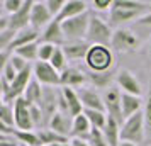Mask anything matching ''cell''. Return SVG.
Returning a JSON list of instances; mask_svg holds the SVG:
<instances>
[{
    "label": "cell",
    "mask_w": 151,
    "mask_h": 146,
    "mask_svg": "<svg viewBox=\"0 0 151 146\" xmlns=\"http://www.w3.org/2000/svg\"><path fill=\"white\" fill-rule=\"evenodd\" d=\"M14 136L24 146H42L41 139H39V136H37L36 131H19L17 129V132H15Z\"/></svg>",
    "instance_id": "cell-30"
},
{
    "label": "cell",
    "mask_w": 151,
    "mask_h": 146,
    "mask_svg": "<svg viewBox=\"0 0 151 146\" xmlns=\"http://www.w3.org/2000/svg\"><path fill=\"white\" fill-rule=\"evenodd\" d=\"M0 146H19V141L15 136L10 134H0Z\"/></svg>",
    "instance_id": "cell-41"
},
{
    "label": "cell",
    "mask_w": 151,
    "mask_h": 146,
    "mask_svg": "<svg viewBox=\"0 0 151 146\" xmlns=\"http://www.w3.org/2000/svg\"><path fill=\"white\" fill-rule=\"evenodd\" d=\"M32 68H34V78L42 87H58V85H61V73L56 71L51 63L36 61L32 65Z\"/></svg>",
    "instance_id": "cell-6"
},
{
    "label": "cell",
    "mask_w": 151,
    "mask_h": 146,
    "mask_svg": "<svg viewBox=\"0 0 151 146\" xmlns=\"http://www.w3.org/2000/svg\"><path fill=\"white\" fill-rule=\"evenodd\" d=\"M70 145L71 146H90L85 139H80V138H71L70 139Z\"/></svg>",
    "instance_id": "cell-44"
},
{
    "label": "cell",
    "mask_w": 151,
    "mask_h": 146,
    "mask_svg": "<svg viewBox=\"0 0 151 146\" xmlns=\"http://www.w3.org/2000/svg\"><path fill=\"white\" fill-rule=\"evenodd\" d=\"M31 117H32L34 129H37L44 124V114H42V109L39 105H31Z\"/></svg>",
    "instance_id": "cell-36"
},
{
    "label": "cell",
    "mask_w": 151,
    "mask_h": 146,
    "mask_svg": "<svg viewBox=\"0 0 151 146\" xmlns=\"http://www.w3.org/2000/svg\"><path fill=\"white\" fill-rule=\"evenodd\" d=\"M39 107L42 109V114H44V124L48 126L53 116L60 111V90H56V87H44Z\"/></svg>",
    "instance_id": "cell-8"
},
{
    "label": "cell",
    "mask_w": 151,
    "mask_h": 146,
    "mask_svg": "<svg viewBox=\"0 0 151 146\" xmlns=\"http://www.w3.org/2000/svg\"><path fill=\"white\" fill-rule=\"evenodd\" d=\"M58 46H53V44H48V42H39V60L37 61H46L49 63L53 55L56 53Z\"/></svg>",
    "instance_id": "cell-34"
},
{
    "label": "cell",
    "mask_w": 151,
    "mask_h": 146,
    "mask_svg": "<svg viewBox=\"0 0 151 146\" xmlns=\"http://www.w3.org/2000/svg\"><path fill=\"white\" fill-rule=\"evenodd\" d=\"M32 5H34V0H24V5L21 7L19 12L9 15V29L14 31V32H19V31H24L31 26V10H32Z\"/></svg>",
    "instance_id": "cell-10"
},
{
    "label": "cell",
    "mask_w": 151,
    "mask_h": 146,
    "mask_svg": "<svg viewBox=\"0 0 151 146\" xmlns=\"http://www.w3.org/2000/svg\"><path fill=\"white\" fill-rule=\"evenodd\" d=\"M22 5H24V0H4V2H2V7H4V10H5L9 15L19 12Z\"/></svg>",
    "instance_id": "cell-37"
},
{
    "label": "cell",
    "mask_w": 151,
    "mask_h": 146,
    "mask_svg": "<svg viewBox=\"0 0 151 146\" xmlns=\"http://www.w3.org/2000/svg\"><path fill=\"white\" fill-rule=\"evenodd\" d=\"M85 141H87L90 146H110L109 143H107L105 136H104L102 129H97V127H92V131H90V134L85 138Z\"/></svg>",
    "instance_id": "cell-32"
},
{
    "label": "cell",
    "mask_w": 151,
    "mask_h": 146,
    "mask_svg": "<svg viewBox=\"0 0 151 146\" xmlns=\"http://www.w3.org/2000/svg\"><path fill=\"white\" fill-rule=\"evenodd\" d=\"M42 92H44V87H42L36 78L31 80L27 90L24 92L22 97L26 99V102L29 105H41V100H42Z\"/></svg>",
    "instance_id": "cell-25"
},
{
    "label": "cell",
    "mask_w": 151,
    "mask_h": 146,
    "mask_svg": "<svg viewBox=\"0 0 151 146\" xmlns=\"http://www.w3.org/2000/svg\"><path fill=\"white\" fill-rule=\"evenodd\" d=\"M144 121H146V131L151 136V83L148 88V95H146V102H144Z\"/></svg>",
    "instance_id": "cell-35"
},
{
    "label": "cell",
    "mask_w": 151,
    "mask_h": 146,
    "mask_svg": "<svg viewBox=\"0 0 151 146\" xmlns=\"http://www.w3.org/2000/svg\"><path fill=\"white\" fill-rule=\"evenodd\" d=\"M102 99H104V104H105V112L107 116L112 119H116L119 124L122 126L124 124V116H122V92L119 87H110L107 90H104L102 93Z\"/></svg>",
    "instance_id": "cell-5"
},
{
    "label": "cell",
    "mask_w": 151,
    "mask_h": 146,
    "mask_svg": "<svg viewBox=\"0 0 151 146\" xmlns=\"http://www.w3.org/2000/svg\"><path fill=\"white\" fill-rule=\"evenodd\" d=\"M65 4H66V2H63V0H48V2H46L49 12H51V15H53L55 19L60 15V12H61L63 7H65Z\"/></svg>",
    "instance_id": "cell-38"
},
{
    "label": "cell",
    "mask_w": 151,
    "mask_h": 146,
    "mask_svg": "<svg viewBox=\"0 0 151 146\" xmlns=\"http://www.w3.org/2000/svg\"><path fill=\"white\" fill-rule=\"evenodd\" d=\"M148 48H150V55H151V39H150V42H148Z\"/></svg>",
    "instance_id": "cell-47"
},
{
    "label": "cell",
    "mask_w": 151,
    "mask_h": 146,
    "mask_svg": "<svg viewBox=\"0 0 151 146\" xmlns=\"http://www.w3.org/2000/svg\"><path fill=\"white\" fill-rule=\"evenodd\" d=\"M41 42H48V44H53V46H65L66 44V37L63 34L61 24L58 21H53L49 26H46L44 32L41 34Z\"/></svg>",
    "instance_id": "cell-18"
},
{
    "label": "cell",
    "mask_w": 151,
    "mask_h": 146,
    "mask_svg": "<svg viewBox=\"0 0 151 146\" xmlns=\"http://www.w3.org/2000/svg\"><path fill=\"white\" fill-rule=\"evenodd\" d=\"M119 146H137V145H132V143H121Z\"/></svg>",
    "instance_id": "cell-46"
},
{
    "label": "cell",
    "mask_w": 151,
    "mask_h": 146,
    "mask_svg": "<svg viewBox=\"0 0 151 146\" xmlns=\"http://www.w3.org/2000/svg\"><path fill=\"white\" fill-rule=\"evenodd\" d=\"M0 122L10 127H15V116H14V104H5L2 102L0 109Z\"/></svg>",
    "instance_id": "cell-31"
},
{
    "label": "cell",
    "mask_w": 151,
    "mask_h": 146,
    "mask_svg": "<svg viewBox=\"0 0 151 146\" xmlns=\"http://www.w3.org/2000/svg\"><path fill=\"white\" fill-rule=\"evenodd\" d=\"M71 127H73V117H70L68 114L60 112V111L53 116V119L49 121V124H48V129L61 134L65 138H68L71 134Z\"/></svg>",
    "instance_id": "cell-17"
},
{
    "label": "cell",
    "mask_w": 151,
    "mask_h": 146,
    "mask_svg": "<svg viewBox=\"0 0 151 146\" xmlns=\"http://www.w3.org/2000/svg\"><path fill=\"white\" fill-rule=\"evenodd\" d=\"M51 146H71V145H70V141H68V143H56V145H51Z\"/></svg>",
    "instance_id": "cell-45"
},
{
    "label": "cell",
    "mask_w": 151,
    "mask_h": 146,
    "mask_svg": "<svg viewBox=\"0 0 151 146\" xmlns=\"http://www.w3.org/2000/svg\"><path fill=\"white\" fill-rule=\"evenodd\" d=\"M78 97L82 100L83 109H90V111H102L105 112V104H104L102 95L95 90V88H90V87H82L78 88Z\"/></svg>",
    "instance_id": "cell-12"
},
{
    "label": "cell",
    "mask_w": 151,
    "mask_h": 146,
    "mask_svg": "<svg viewBox=\"0 0 151 146\" xmlns=\"http://www.w3.org/2000/svg\"><path fill=\"white\" fill-rule=\"evenodd\" d=\"M122 116H124V121L129 119L131 116H134L137 112H141V107H143V100L141 97L137 95H131V93H122Z\"/></svg>",
    "instance_id": "cell-22"
},
{
    "label": "cell",
    "mask_w": 151,
    "mask_h": 146,
    "mask_svg": "<svg viewBox=\"0 0 151 146\" xmlns=\"http://www.w3.org/2000/svg\"><path fill=\"white\" fill-rule=\"evenodd\" d=\"M90 131H92V124H90L88 117L85 114H80V116L73 117V127H71V136L73 138L85 139L90 134Z\"/></svg>",
    "instance_id": "cell-23"
},
{
    "label": "cell",
    "mask_w": 151,
    "mask_h": 146,
    "mask_svg": "<svg viewBox=\"0 0 151 146\" xmlns=\"http://www.w3.org/2000/svg\"><path fill=\"white\" fill-rule=\"evenodd\" d=\"M14 116H15V127L19 131H32V117H31V105L26 102V99L21 97L14 102Z\"/></svg>",
    "instance_id": "cell-9"
},
{
    "label": "cell",
    "mask_w": 151,
    "mask_h": 146,
    "mask_svg": "<svg viewBox=\"0 0 151 146\" xmlns=\"http://www.w3.org/2000/svg\"><path fill=\"white\" fill-rule=\"evenodd\" d=\"M112 0H93L92 2V5L95 10H110L112 9Z\"/></svg>",
    "instance_id": "cell-42"
},
{
    "label": "cell",
    "mask_w": 151,
    "mask_h": 146,
    "mask_svg": "<svg viewBox=\"0 0 151 146\" xmlns=\"http://www.w3.org/2000/svg\"><path fill=\"white\" fill-rule=\"evenodd\" d=\"M83 114L88 117L92 127H97V129H104L105 124H107V119H109L107 112H102V111H90V109H85Z\"/></svg>",
    "instance_id": "cell-28"
},
{
    "label": "cell",
    "mask_w": 151,
    "mask_h": 146,
    "mask_svg": "<svg viewBox=\"0 0 151 146\" xmlns=\"http://www.w3.org/2000/svg\"><path fill=\"white\" fill-rule=\"evenodd\" d=\"M102 132H104V136H105V139H107V143L110 146L121 145V124L117 122L116 119H112V117L107 119V124L102 129Z\"/></svg>",
    "instance_id": "cell-24"
},
{
    "label": "cell",
    "mask_w": 151,
    "mask_h": 146,
    "mask_svg": "<svg viewBox=\"0 0 151 146\" xmlns=\"http://www.w3.org/2000/svg\"><path fill=\"white\" fill-rule=\"evenodd\" d=\"M66 61H68V58H66V55H65V51H63V48H58L56 49V53L53 55V58H51V65H53V68L56 70V71H60V73H63L65 70L68 68L66 66Z\"/></svg>",
    "instance_id": "cell-33"
},
{
    "label": "cell",
    "mask_w": 151,
    "mask_h": 146,
    "mask_svg": "<svg viewBox=\"0 0 151 146\" xmlns=\"http://www.w3.org/2000/svg\"><path fill=\"white\" fill-rule=\"evenodd\" d=\"M17 75H19V73H17V70L12 66V63H10V61H9L4 68H2V73H0V77H4L5 80H9L10 83H12L15 78H17Z\"/></svg>",
    "instance_id": "cell-39"
},
{
    "label": "cell",
    "mask_w": 151,
    "mask_h": 146,
    "mask_svg": "<svg viewBox=\"0 0 151 146\" xmlns=\"http://www.w3.org/2000/svg\"><path fill=\"white\" fill-rule=\"evenodd\" d=\"M143 17L141 12H136V10H131V9L121 7L117 5L116 2L112 4V9L109 10V24L110 26H121L124 22H129L134 21V19H139Z\"/></svg>",
    "instance_id": "cell-14"
},
{
    "label": "cell",
    "mask_w": 151,
    "mask_h": 146,
    "mask_svg": "<svg viewBox=\"0 0 151 146\" xmlns=\"http://www.w3.org/2000/svg\"><path fill=\"white\" fill-rule=\"evenodd\" d=\"M61 93L65 99V105H66V112H68L70 117H76L83 114V104L80 97H78V92L75 88H70V87H61Z\"/></svg>",
    "instance_id": "cell-15"
},
{
    "label": "cell",
    "mask_w": 151,
    "mask_h": 146,
    "mask_svg": "<svg viewBox=\"0 0 151 146\" xmlns=\"http://www.w3.org/2000/svg\"><path fill=\"white\" fill-rule=\"evenodd\" d=\"M85 63L93 73H107L114 66V55L107 46H90Z\"/></svg>",
    "instance_id": "cell-2"
},
{
    "label": "cell",
    "mask_w": 151,
    "mask_h": 146,
    "mask_svg": "<svg viewBox=\"0 0 151 146\" xmlns=\"http://www.w3.org/2000/svg\"><path fill=\"white\" fill-rule=\"evenodd\" d=\"M112 36H114V31L110 29V24H107L104 19L97 15L90 17L88 32H87V42L90 46H107L109 48L112 42Z\"/></svg>",
    "instance_id": "cell-3"
},
{
    "label": "cell",
    "mask_w": 151,
    "mask_h": 146,
    "mask_svg": "<svg viewBox=\"0 0 151 146\" xmlns=\"http://www.w3.org/2000/svg\"><path fill=\"white\" fill-rule=\"evenodd\" d=\"M85 12H87V2H83V0H68L55 21H58V22L68 21V19L78 17V15L85 14Z\"/></svg>",
    "instance_id": "cell-20"
},
{
    "label": "cell",
    "mask_w": 151,
    "mask_h": 146,
    "mask_svg": "<svg viewBox=\"0 0 151 146\" xmlns=\"http://www.w3.org/2000/svg\"><path fill=\"white\" fill-rule=\"evenodd\" d=\"M10 63H12V66H14L15 70H17V73H21V71H24V70L27 68L29 65H31V63H27L26 61V60H24V58H21V56L19 55H12V58H10Z\"/></svg>",
    "instance_id": "cell-40"
},
{
    "label": "cell",
    "mask_w": 151,
    "mask_h": 146,
    "mask_svg": "<svg viewBox=\"0 0 151 146\" xmlns=\"http://www.w3.org/2000/svg\"><path fill=\"white\" fill-rule=\"evenodd\" d=\"M137 44H139V41H137L136 34L132 31L117 27L114 31V36H112L110 48L116 49V51H121V53H127V51H134L137 48Z\"/></svg>",
    "instance_id": "cell-7"
},
{
    "label": "cell",
    "mask_w": 151,
    "mask_h": 146,
    "mask_svg": "<svg viewBox=\"0 0 151 146\" xmlns=\"http://www.w3.org/2000/svg\"><path fill=\"white\" fill-rule=\"evenodd\" d=\"M87 78H88L90 83L95 85V88H104V90H107L110 88L112 85H110V80H112V73L107 71V73H93V71H88L87 73Z\"/></svg>",
    "instance_id": "cell-27"
},
{
    "label": "cell",
    "mask_w": 151,
    "mask_h": 146,
    "mask_svg": "<svg viewBox=\"0 0 151 146\" xmlns=\"http://www.w3.org/2000/svg\"><path fill=\"white\" fill-rule=\"evenodd\" d=\"M137 22L141 24V26H148V27H151V12L148 15H143V17H139L137 19Z\"/></svg>",
    "instance_id": "cell-43"
},
{
    "label": "cell",
    "mask_w": 151,
    "mask_h": 146,
    "mask_svg": "<svg viewBox=\"0 0 151 146\" xmlns=\"http://www.w3.org/2000/svg\"><path fill=\"white\" fill-rule=\"evenodd\" d=\"M39 37H41V34H39L36 29H32V27H27V29H24V31H19V32L15 34L14 41L9 44V48L5 49V51H9V53L14 55L19 48H24V46H27V44H31V42H37ZM2 51H4V49H2Z\"/></svg>",
    "instance_id": "cell-16"
},
{
    "label": "cell",
    "mask_w": 151,
    "mask_h": 146,
    "mask_svg": "<svg viewBox=\"0 0 151 146\" xmlns=\"http://www.w3.org/2000/svg\"><path fill=\"white\" fill-rule=\"evenodd\" d=\"M90 17L92 15L88 12L68 19V21L60 22L63 29V34L66 37V42L70 41H83V37L87 39V32H88V24H90Z\"/></svg>",
    "instance_id": "cell-4"
},
{
    "label": "cell",
    "mask_w": 151,
    "mask_h": 146,
    "mask_svg": "<svg viewBox=\"0 0 151 146\" xmlns=\"http://www.w3.org/2000/svg\"><path fill=\"white\" fill-rule=\"evenodd\" d=\"M87 73L82 71L80 68H75V66H68L61 73V87H82V85L87 83Z\"/></svg>",
    "instance_id": "cell-19"
},
{
    "label": "cell",
    "mask_w": 151,
    "mask_h": 146,
    "mask_svg": "<svg viewBox=\"0 0 151 146\" xmlns=\"http://www.w3.org/2000/svg\"><path fill=\"white\" fill-rule=\"evenodd\" d=\"M15 55L24 58L27 63H32L36 60H39V42H31V44L24 46V48H19L15 51Z\"/></svg>",
    "instance_id": "cell-29"
},
{
    "label": "cell",
    "mask_w": 151,
    "mask_h": 146,
    "mask_svg": "<svg viewBox=\"0 0 151 146\" xmlns=\"http://www.w3.org/2000/svg\"><path fill=\"white\" fill-rule=\"evenodd\" d=\"M144 136H146V121L143 111L126 119L121 126V143L141 145L144 141Z\"/></svg>",
    "instance_id": "cell-1"
},
{
    "label": "cell",
    "mask_w": 151,
    "mask_h": 146,
    "mask_svg": "<svg viewBox=\"0 0 151 146\" xmlns=\"http://www.w3.org/2000/svg\"><path fill=\"white\" fill-rule=\"evenodd\" d=\"M63 51L68 60H85L90 51V44L87 41H70L63 46Z\"/></svg>",
    "instance_id": "cell-21"
},
{
    "label": "cell",
    "mask_w": 151,
    "mask_h": 146,
    "mask_svg": "<svg viewBox=\"0 0 151 146\" xmlns=\"http://www.w3.org/2000/svg\"><path fill=\"white\" fill-rule=\"evenodd\" d=\"M36 132L41 139L42 146H51V145H56V143H68V138H65V136L51 131V129H37Z\"/></svg>",
    "instance_id": "cell-26"
},
{
    "label": "cell",
    "mask_w": 151,
    "mask_h": 146,
    "mask_svg": "<svg viewBox=\"0 0 151 146\" xmlns=\"http://www.w3.org/2000/svg\"><path fill=\"white\" fill-rule=\"evenodd\" d=\"M53 21H55V17L51 15L46 2H34L32 10H31V27L37 31L44 26H49Z\"/></svg>",
    "instance_id": "cell-13"
},
{
    "label": "cell",
    "mask_w": 151,
    "mask_h": 146,
    "mask_svg": "<svg viewBox=\"0 0 151 146\" xmlns=\"http://www.w3.org/2000/svg\"><path fill=\"white\" fill-rule=\"evenodd\" d=\"M150 10H151V2H150Z\"/></svg>",
    "instance_id": "cell-48"
},
{
    "label": "cell",
    "mask_w": 151,
    "mask_h": 146,
    "mask_svg": "<svg viewBox=\"0 0 151 146\" xmlns=\"http://www.w3.org/2000/svg\"><path fill=\"white\" fill-rule=\"evenodd\" d=\"M116 83L121 88L122 93H131V95H137L141 97V83L137 82V78L131 73L129 70H121L116 75Z\"/></svg>",
    "instance_id": "cell-11"
}]
</instances>
